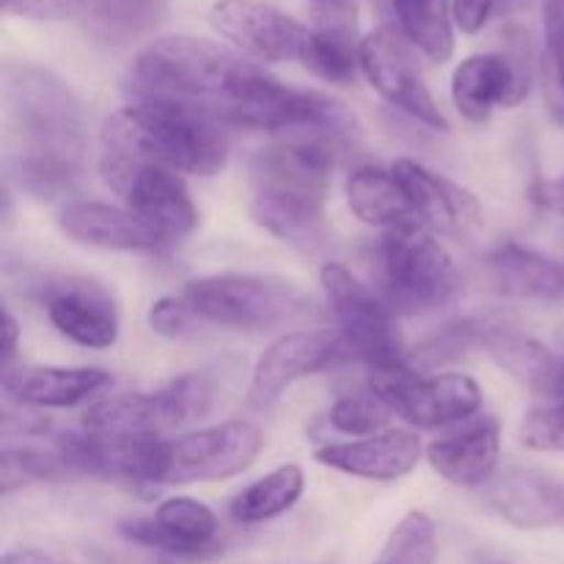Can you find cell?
<instances>
[{
    "instance_id": "obj_32",
    "label": "cell",
    "mask_w": 564,
    "mask_h": 564,
    "mask_svg": "<svg viewBox=\"0 0 564 564\" xmlns=\"http://www.w3.org/2000/svg\"><path fill=\"white\" fill-rule=\"evenodd\" d=\"M438 562V534L427 512H408L380 549L375 564H435Z\"/></svg>"
},
{
    "instance_id": "obj_13",
    "label": "cell",
    "mask_w": 564,
    "mask_h": 564,
    "mask_svg": "<svg viewBox=\"0 0 564 564\" xmlns=\"http://www.w3.org/2000/svg\"><path fill=\"white\" fill-rule=\"evenodd\" d=\"M207 20L237 53L262 64L301 61L308 39L303 22L262 0H215Z\"/></svg>"
},
{
    "instance_id": "obj_20",
    "label": "cell",
    "mask_w": 564,
    "mask_h": 564,
    "mask_svg": "<svg viewBox=\"0 0 564 564\" xmlns=\"http://www.w3.org/2000/svg\"><path fill=\"white\" fill-rule=\"evenodd\" d=\"M424 444L413 430H383L345 444H325L314 452L319 466L372 482H397L419 466Z\"/></svg>"
},
{
    "instance_id": "obj_47",
    "label": "cell",
    "mask_w": 564,
    "mask_h": 564,
    "mask_svg": "<svg viewBox=\"0 0 564 564\" xmlns=\"http://www.w3.org/2000/svg\"><path fill=\"white\" fill-rule=\"evenodd\" d=\"M471 564H510V562L501 560V556H494V554H474Z\"/></svg>"
},
{
    "instance_id": "obj_40",
    "label": "cell",
    "mask_w": 564,
    "mask_h": 564,
    "mask_svg": "<svg viewBox=\"0 0 564 564\" xmlns=\"http://www.w3.org/2000/svg\"><path fill=\"white\" fill-rule=\"evenodd\" d=\"M191 317L193 312L185 303V297L165 295L160 297V301H154L152 308H149V328H152L154 334L165 336V339H176V336H182L187 330Z\"/></svg>"
},
{
    "instance_id": "obj_30",
    "label": "cell",
    "mask_w": 564,
    "mask_h": 564,
    "mask_svg": "<svg viewBox=\"0 0 564 564\" xmlns=\"http://www.w3.org/2000/svg\"><path fill=\"white\" fill-rule=\"evenodd\" d=\"M400 31L433 64H446L455 53L452 0H391Z\"/></svg>"
},
{
    "instance_id": "obj_34",
    "label": "cell",
    "mask_w": 564,
    "mask_h": 564,
    "mask_svg": "<svg viewBox=\"0 0 564 564\" xmlns=\"http://www.w3.org/2000/svg\"><path fill=\"white\" fill-rule=\"evenodd\" d=\"M312 33L330 47L358 53V0H312Z\"/></svg>"
},
{
    "instance_id": "obj_36",
    "label": "cell",
    "mask_w": 564,
    "mask_h": 564,
    "mask_svg": "<svg viewBox=\"0 0 564 564\" xmlns=\"http://www.w3.org/2000/svg\"><path fill=\"white\" fill-rule=\"evenodd\" d=\"M518 438L532 452H564V402L529 411Z\"/></svg>"
},
{
    "instance_id": "obj_23",
    "label": "cell",
    "mask_w": 564,
    "mask_h": 564,
    "mask_svg": "<svg viewBox=\"0 0 564 564\" xmlns=\"http://www.w3.org/2000/svg\"><path fill=\"white\" fill-rule=\"evenodd\" d=\"M482 350L523 389L545 400L564 402V352L551 350L543 341L518 334L505 323L490 330Z\"/></svg>"
},
{
    "instance_id": "obj_17",
    "label": "cell",
    "mask_w": 564,
    "mask_h": 564,
    "mask_svg": "<svg viewBox=\"0 0 564 564\" xmlns=\"http://www.w3.org/2000/svg\"><path fill=\"white\" fill-rule=\"evenodd\" d=\"M485 507L523 532L564 529V482L540 468H507L485 485Z\"/></svg>"
},
{
    "instance_id": "obj_29",
    "label": "cell",
    "mask_w": 564,
    "mask_h": 564,
    "mask_svg": "<svg viewBox=\"0 0 564 564\" xmlns=\"http://www.w3.org/2000/svg\"><path fill=\"white\" fill-rule=\"evenodd\" d=\"M303 488H306L303 468L297 463H286V466L273 468L262 479L242 488L231 499L229 516L237 523H242V527H257V523L273 521V518L284 516V512H290L301 501Z\"/></svg>"
},
{
    "instance_id": "obj_11",
    "label": "cell",
    "mask_w": 564,
    "mask_h": 564,
    "mask_svg": "<svg viewBox=\"0 0 564 564\" xmlns=\"http://www.w3.org/2000/svg\"><path fill=\"white\" fill-rule=\"evenodd\" d=\"M66 471L88 474L97 479H116L138 488L165 485L169 471V441L163 435H102V433H66L55 444Z\"/></svg>"
},
{
    "instance_id": "obj_37",
    "label": "cell",
    "mask_w": 564,
    "mask_h": 564,
    "mask_svg": "<svg viewBox=\"0 0 564 564\" xmlns=\"http://www.w3.org/2000/svg\"><path fill=\"white\" fill-rule=\"evenodd\" d=\"M501 55L507 58L510 64L512 77H516V108L529 97L534 86V42H532V33L527 31L523 25H510L505 28V50Z\"/></svg>"
},
{
    "instance_id": "obj_42",
    "label": "cell",
    "mask_w": 564,
    "mask_h": 564,
    "mask_svg": "<svg viewBox=\"0 0 564 564\" xmlns=\"http://www.w3.org/2000/svg\"><path fill=\"white\" fill-rule=\"evenodd\" d=\"M532 202L540 204L543 209H551V213L564 215V174L560 180L538 182L532 187Z\"/></svg>"
},
{
    "instance_id": "obj_38",
    "label": "cell",
    "mask_w": 564,
    "mask_h": 564,
    "mask_svg": "<svg viewBox=\"0 0 564 564\" xmlns=\"http://www.w3.org/2000/svg\"><path fill=\"white\" fill-rule=\"evenodd\" d=\"M545 64L543 72L564 88V0H543Z\"/></svg>"
},
{
    "instance_id": "obj_15",
    "label": "cell",
    "mask_w": 564,
    "mask_h": 564,
    "mask_svg": "<svg viewBox=\"0 0 564 564\" xmlns=\"http://www.w3.org/2000/svg\"><path fill=\"white\" fill-rule=\"evenodd\" d=\"M50 325L75 345L108 350L119 339V308L102 284L80 275L55 279L42 292Z\"/></svg>"
},
{
    "instance_id": "obj_39",
    "label": "cell",
    "mask_w": 564,
    "mask_h": 564,
    "mask_svg": "<svg viewBox=\"0 0 564 564\" xmlns=\"http://www.w3.org/2000/svg\"><path fill=\"white\" fill-rule=\"evenodd\" d=\"M3 11L33 22H61L80 14L83 0H3Z\"/></svg>"
},
{
    "instance_id": "obj_41",
    "label": "cell",
    "mask_w": 564,
    "mask_h": 564,
    "mask_svg": "<svg viewBox=\"0 0 564 564\" xmlns=\"http://www.w3.org/2000/svg\"><path fill=\"white\" fill-rule=\"evenodd\" d=\"M494 17H499V0H452V20L468 36L482 31Z\"/></svg>"
},
{
    "instance_id": "obj_48",
    "label": "cell",
    "mask_w": 564,
    "mask_h": 564,
    "mask_svg": "<svg viewBox=\"0 0 564 564\" xmlns=\"http://www.w3.org/2000/svg\"><path fill=\"white\" fill-rule=\"evenodd\" d=\"M556 341H560L562 350H564V328H560V334H556Z\"/></svg>"
},
{
    "instance_id": "obj_14",
    "label": "cell",
    "mask_w": 564,
    "mask_h": 564,
    "mask_svg": "<svg viewBox=\"0 0 564 564\" xmlns=\"http://www.w3.org/2000/svg\"><path fill=\"white\" fill-rule=\"evenodd\" d=\"M347 345L339 330L312 328L290 330L270 341L251 372L253 405H273L292 383L334 367L345 356Z\"/></svg>"
},
{
    "instance_id": "obj_26",
    "label": "cell",
    "mask_w": 564,
    "mask_h": 564,
    "mask_svg": "<svg viewBox=\"0 0 564 564\" xmlns=\"http://www.w3.org/2000/svg\"><path fill=\"white\" fill-rule=\"evenodd\" d=\"M452 99L460 116L482 124L496 108H516V77L501 53H479L457 64Z\"/></svg>"
},
{
    "instance_id": "obj_31",
    "label": "cell",
    "mask_w": 564,
    "mask_h": 564,
    "mask_svg": "<svg viewBox=\"0 0 564 564\" xmlns=\"http://www.w3.org/2000/svg\"><path fill=\"white\" fill-rule=\"evenodd\" d=\"M499 325L494 317H463L455 323L444 325L427 339L419 341L411 352H408V364L416 369H435L444 364L460 361L471 350H482L485 339L490 330Z\"/></svg>"
},
{
    "instance_id": "obj_8",
    "label": "cell",
    "mask_w": 564,
    "mask_h": 564,
    "mask_svg": "<svg viewBox=\"0 0 564 564\" xmlns=\"http://www.w3.org/2000/svg\"><path fill=\"white\" fill-rule=\"evenodd\" d=\"M369 391L411 427L433 430L468 422L482 408V389L471 375H422L408 361L369 367Z\"/></svg>"
},
{
    "instance_id": "obj_7",
    "label": "cell",
    "mask_w": 564,
    "mask_h": 564,
    "mask_svg": "<svg viewBox=\"0 0 564 564\" xmlns=\"http://www.w3.org/2000/svg\"><path fill=\"white\" fill-rule=\"evenodd\" d=\"M218 402V378L209 369L182 375L165 389L116 394L83 413V430L102 435H163L165 430L207 416Z\"/></svg>"
},
{
    "instance_id": "obj_12",
    "label": "cell",
    "mask_w": 564,
    "mask_h": 564,
    "mask_svg": "<svg viewBox=\"0 0 564 564\" xmlns=\"http://www.w3.org/2000/svg\"><path fill=\"white\" fill-rule=\"evenodd\" d=\"M264 449V433L251 422H220L169 441L165 485L220 482L253 466Z\"/></svg>"
},
{
    "instance_id": "obj_9",
    "label": "cell",
    "mask_w": 564,
    "mask_h": 564,
    "mask_svg": "<svg viewBox=\"0 0 564 564\" xmlns=\"http://www.w3.org/2000/svg\"><path fill=\"white\" fill-rule=\"evenodd\" d=\"M319 284L347 350L364 358L369 367L408 361L402 330L386 297H380L341 262L323 264Z\"/></svg>"
},
{
    "instance_id": "obj_5",
    "label": "cell",
    "mask_w": 564,
    "mask_h": 564,
    "mask_svg": "<svg viewBox=\"0 0 564 564\" xmlns=\"http://www.w3.org/2000/svg\"><path fill=\"white\" fill-rule=\"evenodd\" d=\"M182 297L196 317L248 334L301 325L319 314L306 292L279 275H202L187 281Z\"/></svg>"
},
{
    "instance_id": "obj_10",
    "label": "cell",
    "mask_w": 564,
    "mask_h": 564,
    "mask_svg": "<svg viewBox=\"0 0 564 564\" xmlns=\"http://www.w3.org/2000/svg\"><path fill=\"white\" fill-rule=\"evenodd\" d=\"M419 50L405 39V33L391 25H380L361 39V72L369 86L400 113L430 130L446 132L449 119L435 102L433 91L419 66Z\"/></svg>"
},
{
    "instance_id": "obj_3",
    "label": "cell",
    "mask_w": 564,
    "mask_h": 564,
    "mask_svg": "<svg viewBox=\"0 0 564 564\" xmlns=\"http://www.w3.org/2000/svg\"><path fill=\"white\" fill-rule=\"evenodd\" d=\"M264 69L246 55L198 36H163L141 50L127 72L132 102H174L229 124Z\"/></svg>"
},
{
    "instance_id": "obj_19",
    "label": "cell",
    "mask_w": 564,
    "mask_h": 564,
    "mask_svg": "<svg viewBox=\"0 0 564 564\" xmlns=\"http://www.w3.org/2000/svg\"><path fill=\"white\" fill-rule=\"evenodd\" d=\"M391 169L411 196L419 226L455 240H463L477 229L482 220V207L471 191L446 180L444 174H435L416 160L402 158Z\"/></svg>"
},
{
    "instance_id": "obj_21",
    "label": "cell",
    "mask_w": 564,
    "mask_h": 564,
    "mask_svg": "<svg viewBox=\"0 0 564 564\" xmlns=\"http://www.w3.org/2000/svg\"><path fill=\"white\" fill-rule=\"evenodd\" d=\"M435 474L457 488H485L494 479L501 455V424L496 416L468 419L460 433L444 435L427 446Z\"/></svg>"
},
{
    "instance_id": "obj_46",
    "label": "cell",
    "mask_w": 564,
    "mask_h": 564,
    "mask_svg": "<svg viewBox=\"0 0 564 564\" xmlns=\"http://www.w3.org/2000/svg\"><path fill=\"white\" fill-rule=\"evenodd\" d=\"M534 6V0H499V17H512L523 14Z\"/></svg>"
},
{
    "instance_id": "obj_43",
    "label": "cell",
    "mask_w": 564,
    "mask_h": 564,
    "mask_svg": "<svg viewBox=\"0 0 564 564\" xmlns=\"http://www.w3.org/2000/svg\"><path fill=\"white\" fill-rule=\"evenodd\" d=\"M543 88H545V102H549V110L556 116V121L564 124V88L554 77H549L543 72Z\"/></svg>"
},
{
    "instance_id": "obj_6",
    "label": "cell",
    "mask_w": 564,
    "mask_h": 564,
    "mask_svg": "<svg viewBox=\"0 0 564 564\" xmlns=\"http://www.w3.org/2000/svg\"><path fill=\"white\" fill-rule=\"evenodd\" d=\"M383 297L394 312L422 314L449 306L460 292V273L449 251L424 226H400L380 242Z\"/></svg>"
},
{
    "instance_id": "obj_33",
    "label": "cell",
    "mask_w": 564,
    "mask_h": 564,
    "mask_svg": "<svg viewBox=\"0 0 564 564\" xmlns=\"http://www.w3.org/2000/svg\"><path fill=\"white\" fill-rule=\"evenodd\" d=\"M394 411L380 400L372 391H361V394L341 397L328 413V424L336 433L356 435V438H369V435L383 433L386 424L391 422Z\"/></svg>"
},
{
    "instance_id": "obj_2",
    "label": "cell",
    "mask_w": 564,
    "mask_h": 564,
    "mask_svg": "<svg viewBox=\"0 0 564 564\" xmlns=\"http://www.w3.org/2000/svg\"><path fill=\"white\" fill-rule=\"evenodd\" d=\"M226 124L174 102H132L110 113L99 130V174L113 193L141 165H165L176 174L215 176L229 160Z\"/></svg>"
},
{
    "instance_id": "obj_27",
    "label": "cell",
    "mask_w": 564,
    "mask_h": 564,
    "mask_svg": "<svg viewBox=\"0 0 564 564\" xmlns=\"http://www.w3.org/2000/svg\"><path fill=\"white\" fill-rule=\"evenodd\" d=\"M347 204L361 224L375 229H400V226H419L413 202L394 169L383 165H361L347 180Z\"/></svg>"
},
{
    "instance_id": "obj_16",
    "label": "cell",
    "mask_w": 564,
    "mask_h": 564,
    "mask_svg": "<svg viewBox=\"0 0 564 564\" xmlns=\"http://www.w3.org/2000/svg\"><path fill=\"white\" fill-rule=\"evenodd\" d=\"M119 196L124 198V207L149 231L158 235L163 248L182 242L196 231L198 209L193 204L191 191H187L182 174L165 169V165H141L127 180Z\"/></svg>"
},
{
    "instance_id": "obj_35",
    "label": "cell",
    "mask_w": 564,
    "mask_h": 564,
    "mask_svg": "<svg viewBox=\"0 0 564 564\" xmlns=\"http://www.w3.org/2000/svg\"><path fill=\"white\" fill-rule=\"evenodd\" d=\"M0 468H3L6 496L14 494L22 485L58 479L61 471H66L58 455H47V452L42 449H33V446H6Z\"/></svg>"
},
{
    "instance_id": "obj_28",
    "label": "cell",
    "mask_w": 564,
    "mask_h": 564,
    "mask_svg": "<svg viewBox=\"0 0 564 564\" xmlns=\"http://www.w3.org/2000/svg\"><path fill=\"white\" fill-rule=\"evenodd\" d=\"M88 36L110 47H124L158 31L169 17V0H83Z\"/></svg>"
},
{
    "instance_id": "obj_24",
    "label": "cell",
    "mask_w": 564,
    "mask_h": 564,
    "mask_svg": "<svg viewBox=\"0 0 564 564\" xmlns=\"http://www.w3.org/2000/svg\"><path fill=\"white\" fill-rule=\"evenodd\" d=\"M110 383L99 367H20L3 372V394L28 408H72Z\"/></svg>"
},
{
    "instance_id": "obj_22",
    "label": "cell",
    "mask_w": 564,
    "mask_h": 564,
    "mask_svg": "<svg viewBox=\"0 0 564 564\" xmlns=\"http://www.w3.org/2000/svg\"><path fill=\"white\" fill-rule=\"evenodd\" d=\"M58 229L80 246L102 251H160L163 242L127 207L102 202H69L58 213Z\"/></svg>"
},
{
    "instance_id": "obj_25",
    "label": "cell",
    "mask_w": 564,
    "mask_h": 564,
    "mask_svg": "<svg viewBox=\"0 0 564 564\" xmlns=\"http://www.w3.org/2000/svg\"><path fill=\"white\" fill-rule=\"evenodd\" d=\"M485 275L490 290L507 297H532V301L564 297V262L516 240L501 242L485 257Z\"/></svg>"
},
{
    "instance_id": "obj_45",
    "label": "cell",
    "mask_w": 564,
    "mask_h": 564,
    "mask_svg": "<svg viewBox=\"0 0 564 564\" xmlns=\"http://www.w3.org/2000/svg\"><path fill=\"white\" fill-rule=\"evenodd\" d=\"M0 564H61V562L53 560V556L42 554V551L25 549V551H11V554H6Z\"/></svg>"
},
{
    "instance_id": "obj_4",
    "label": "cell",
    "mask_w": 564,
    "mask_h": 564,
    "mask_svg": "<svg viewBox=\"0 0 564 564\" xmlns=\"http://www.w3.org/2000/svg\"><path fill=\"white\" fill-rule=\"evenodd\" d=\"M339 154L334 143L303 135H281L259 149L251 160L253 224L292 246H317Z\"/></svg>"
},
{
    "instance_id": "obj_1",
    "label": "cell",
    "mask_w": 564,
    "mask_h": 564,
    "mask_svg": "<svg viewBox=\"0 0 564 564\" xmlns=\"http://www.w3.org/2000/svg\"><path fill=\"white\" fill-rule=\"evenodd\" d=\"M3 91L6 180L36 198H64L83 182L86 116L77 94L55 72L9 61L0 72Z\"/></svg>"
},
{
    "instance_id": "obj_44",
    "label": "cell",
    "mask_w": 564,
    "mask_h": 564,
    "mask_svg": "<svg viewBox=\"0 0 564 564\" xmlns=\"http://www.w3.org/2000/svg\"><path fill=\"white\" fill-rule=\"evenodd\" d=\"M3 328H6V345H3V361L6 369H9L11 358L17 352V336H20V328H17V319L9 308H3Z\"/></svg>"
},
{
    "instance_id": "obj_18",
    "label": "cell",
    "mask_w": 564,
    "mask_h": 564,
    "mask_svg": "<svg viewBox=\"0 0 564 564\" xmlns=\"http://www.w3.org/2000/svg\"><path fill=\"white\" fill-rule=\"evenodd\" d=\"M119 532L143 549L174 556H202L218 543L220 521L204 501L174 496L165 499L152 518L121 521Z\"/></svg>"
}]
</instances>
